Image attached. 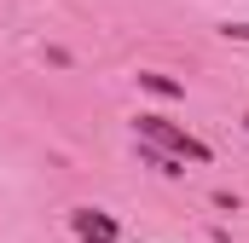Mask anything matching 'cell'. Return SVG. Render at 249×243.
Returning <instances> with one entry per match:
<instances>
[{
    "instance_id": "obj_2",
    "label": "cell",
    "mask_w": 249,
    "mask_h": 243,
    "mask_svg": "<svg viewBox=\"0 0 249 243\" xmlns=\"http://www.w3.org/2000/svg\"><path fill=\"white\" fill-rule=\"evenodd\" d=\"M70 232L81 243H116V220H110L105 208H75V214H70Z\"/></svg>"
},
{
    "instance_id": "obj_1",
    "label": "cell",
    "mask_w": 249,
    "mask_h": 243,
    "mask_svg": "<svg viewBox=\"0 0 249 243\" xmlns=\"http://www.w3.org/2000/svg\"><path fill=\"white\" fill-rule=\"evenodd\" d=\"M133 133H139V145H157V151H168V156H180V162H209V145L203 139H191L186 127H174L168 116H133Z\"/></svg>"
},
{
    "instance_id": "obj_4",
    "label": "cell",
    "mask_w": 249,
    "mask_h": 243,
    "mask_svg": "<svg viewBox=\"0 0 249 243\" xmlns=\"http://www.w3.org/2000/svg\"><path fill=\"white\" fill-rule=\"evenodd\" d=\"M220 35L226 41H249V23H220Z\"/></svg>"
},
{
    "instance_id": "obj_5",
    "label": "cell",
    "mask_w": 249,
    "mask_h": 243,
    "mask_svg": "<svg viewBox=\"0 0 249 243\" xmlns=\"http://www.w3.org/2000/svg\"><path fill=\"white\" fill-rule=\"evenodd\" d=\"M244 127H249V116H244Z\"/></svg>"
},
{
    "instance_id": "obj_3",
    "label": "cell",
    "mask_w": 249,
    "mask_h": 243,
    "mask_svg": "<svg viewBox=\"0 0 249 243\" xmlns=\"http://www.w3.org/2000/svg\"><path fill=\"white\" fill-rule=\"evenodd\" d=\"M139 87H151V93H162V99H180V81H168V75H157V69H139Z\"/></svg>"
}]
</instances>
